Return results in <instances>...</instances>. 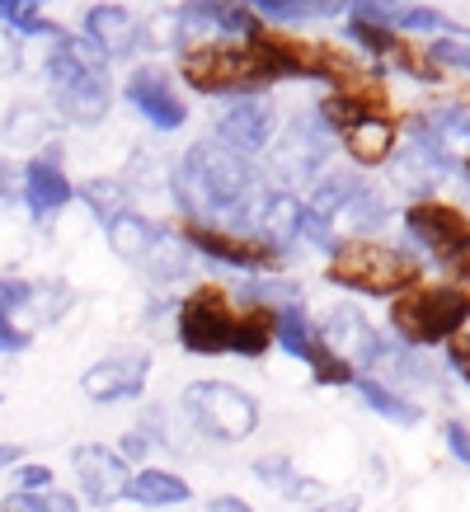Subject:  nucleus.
<instances>
[{
    "label": "nucleus",
    "mask_w": 470,
    "mask_h": 512,
    "mask_svg": "<svg viewBox=\"0 0 470 512\" xmlns=\"http://www.w3.org/2000/svg\"><path fill=\"white\" fill-rule=\"evenodd\" d=\"M391 62H395V66H405L409 76L428 80V85H438V80H447V76H442V66L433 62V57H428V52H423V47L414 43V38H395V47H391Z\"/></svg>",
    "instance_id": "4be33fe9"
},
{
    "label": "nucleus",
    "mask_w": 470,
    "mask_h": 512,
    "mask_svg": "<svg viewBox=\"0 0 470 512\" xmlns=\"http://www.w3.org/2000/svg\"><path fill=\"white\" fill-rule=\"evenodd\" d=\"M15 461H19V447H5V442H0V470L15 466Z\"/></svg>",
    "instance_id": "cd10ccee"
},
{
    "label": "nucleus",
    "mask_w": 470,
    "mask_h": 512,
    "mask_svg": "<svg viewBox=\"0 0 470 512\" xmlns=\"http://www.w3.org/2000/svg\"><path fill=\"white\" fill-rule=\"evenodd\" d=\"M19 489H24V494L52 489V470H47V466H24V470H19Z\"/></svg>",
    "instance_id": "393cba45"
},
{
    "label": "nucleus",
    "mask_w": 470,
    "mask_h": 512,
    "mask_svg": "<svg viewBox=\"0 0 470 512\" xmlns=\"http://www.w3.org/2000/svg\"><path fill=\"white\" fill-rule=\"evenodd\" d=\"M179 343L203 357H264L278 343V306L268 301L235 306L221 282H198L179 306Z\"/></svg>",
    "instance_id": "f257e3e1"
},
{
    "label": "nucleus",
    "mask_w": 470,
    "mask_h": 512,
    "mask_svg": "<svg viewBox=\"0 0 470 512\" xmlns=\"http://www.w3.org/2000/svg\"><path fill=\"white\" fill-rule=\"evenodd\" d=\"M466 99H470V94H466Z\"/></svg>",
    "instance_id": "2f4dec72"
},
{
    "label": "nucleus",
    "mask_w": 470,
    "mask_h": 512,
    "mask_svg": "<svg viewBox=\"0 0 470 512\" xmlns=\"http://www.w3.org/2000/svg\"><path fill=\"white\" fill-rule=\"evenodd\" d=\"M127 99H132L160 132H174V127H184V118H188V104L179 99V90H174V76L156 71V66H141L137 76L127 80Z\"/></svg>",
    "instance_id": "9b49d317"
},
{
    "label": "nucleus",
    "mask_w": 470,
    "mask_h": 512,
    "mask_svg": "<svg viewBox=\"0 0 470 512\" xmlns=\"http://www.w3.org/2000/svg\"><path fill=\"white\" fill-rule=\"evenodd\" d=\"M90 33L109 52H127V47L137 43V24H132L127 10H90Z\"/></svg>",
    "instance_id": "a211bd4d"
},
{
    "label": "nucleus",
    "mask_w": 470,
    "mask_h": 512,
    "mask_svg": "<svg viewBox=\"0 0 470 512\" xmlns=\"http://www.w3.org/2000/svg\"><path fill=\"white\" fill-rule=\"evenodd\" d=\"M5 512H80V498L66 494V489H38V494H15L5 498Z\"/></svg>",
    "instance_id": "6ab92c4d"
},
{
    "label": "nucleus",
    "mask_w": 470,
    "mask_h": 512,
    "mask_svg": "<svg viewBox=\"0 0 470 512\" xmlns=\"http://www.w3.org/2000/svg\"><path fill=\"white\" fill-rule=\"evenodd\" d=\"M325 278L334 287H348V292H362V296H400L409 287L423 282V264L414 254L395 245H381V240H344L334 249L329 259Z\"/></svg>",
    "instance_id": "20e7f679"
},
{
    "label": "nucleus",
    "mask_w": 470,
    "mask_h": 512,
    "mask_svg": "<svg viewBox=\"0 0 470 512\" xmlns=\"http://www.w3.org/2000/svg\"><path fill=\"white\" fill-rule=\"evenodd\" d=\"M179 240L193 245L207 259H221V264L235 268H278L282 264V249L268 240V235H240L226 231V226H212V221L184 217L179 221Z\"/></svg>",
    "instance_id": "6e6552de"
},
{
    "label": "nucleus",
    "mask_w": 470,
    "mask_h": 512,
    "mask_svg": "<svg viewBox=\"0 0 470 512\" xmlns=\"http://www.w3.org/2000/svg\"><path fill=\"white\" fill-rule=\"evenodd\" d=\"M320 113H325V123L334 127L339 137L358 123H386V118H395L391 94H386V85H381L376 76L358 80V85H348V90H329L325 104H320Z\"/></svg>",
    "instance_id": "1a4fd4ad"
},
{
    "label": "nucleus",
    "mask_w": 470,
    "mask_h": 512,
    "mask_svg": "<svg viewBox=\"0 0 470 512\" xmlns=\"http://www.w3.org/2000/svg\"><path fill=\"white\" fill-rule=\"evenodd\" d=\"M146 376H151V357L137 353V348H127V353H113L104 362H94L90 372L80 376V390L90 395V400L109 404V400H127V395H137L146 386Z\"/></svg>",
    "instance_id": "9d476101"
},
{
    "label": "nucleus",
    "mask_w": 470,
    "mask_h": 512,
    "mask_svg": "<svg viewBox=\"0 0 470 512\" xmlns=\"http://www.w3.org/2000/svg\"><path fill=\"white\" fill-rule=\"evenodd\" d=\"M348 38H358L367 52H376V57H391V47H395V38L400 33L391 29V24H381V19H372L367 10H358L353 15V24H348Z\"/></svg>",
    "instance_id": "aec40b11"
},
{
    "label": "nucleus",
    "mask_w": 470,
    "mask_h": 512,
    "mask_svg": "<svg viewBox=\"0 0 470 512\" xmlns=\"http://www.w3.org/2000/svg\"><path fill=\"white\" fill-rule=\"evenodd\" d=\"M297 357H306L311 362V372H315V381H325V386H353L358 381V367L348 362L334 343L325 339V334H306V343H301V353Z\"/></svg>",
    "instance_id": "dca6fc26"
},
{
    "label": "nucleus",
    "mask_w": 470,
    "mask_h": 512,
    "mask_svg": "<svg viewBox=\"0 0 470 512\" xmlns=\"http://www.w3.org/2000/svg\"><path fill=\"white\" fill-rule=\"evenodd\" d=\"M320 512H358V498H344V503H329V508Z\"/></svg>",
    "instance_id": "c85d7f7f"
},
{
    "label": "nucleus",
    "mask_w": 470,
    "mask_h": 512,
    "mask_svg": "<svg viewBox=\"0 0 470 512\" xmlns=\"http://www.w3.org/2000/svg\"><path fill=\"white\" fill-rule=\"evenodd\" d=\"M470 320V292L452 287V282H419L391 301V329L414 348L428 343H452L456 334H466Z\"/></svg>",
    "instance_id": "39448f33"
},
{
    "label": "nucleus",
    "mask_w": 470,
    "mask_h": 512,
    "mask_svg": "<svg viewBox=\"0 0 470 512\" xmlns=\"http://www.w3.org/2000/svg\"><path fill=\"white\" fill-rule=\"evenodd\" d=\"M358 386H362V395H367V404L381 409L391 423H400V428H414V423H419V409H414L409 400H400V395H391L381 381H358Z\"/></svg>",
    "instance_id": "412c9836"
},
{
    "label": "nucleus",
    "mask_w": 470,
    "mask_h": 512,
    "mask_svg": "<svg viewBox=\"0 0 470 512\" xmlns=\"http://www.w3.org/2000/svg\"><path fill=\"white\" fill-rule=\"evenodd\" d=\"M184 409L193 428H203L217 442H245L259 428V400L226 381H193L184 390Z\"/></svg>",
    "instance_id": "0eeeda50"
},
{
    "label": "nucleus",
    "mask_w": 470,
    "mask_h": 512,
    "mask_svg": "<svg viewBox=\"0 0 470 512\" xmlns=\"http://www.w3.org/2000/svg\"><path fill=\"white\" fill-rule=\"evenodd\" d=\"M344 146L348 156L358 160V165H381V160L395 151V118L386 123H358L344 132Z\"/></svg>",
    "instance_id": "f3484780"
},
{
    "label": "nucleus",
    "mask_w": 470,
    "mask_h": 512,
    "mask_svg": "<svg viewBox=\"0 0 470 512\" xmlns=\"http://www.w3.org/2000/svg\"><path fill=\"white\" fill-rule=\"evenodd\" d=\"M52 80H57L71 118H99V80L90 76V66L80 62L71 47H62L52 57Z\"/></svg>",
    "instance_id": "4468645a"
},
{
    "label": "nucleus",
    "mask_w": 470,
    "mask_h": 512,
    "mask_svg": "<svg viewBox=\"0 0 470 512\" xmlns=\"http://www.w3.org/2000/svg\"><path fill=\"white\" fill-rule=\"evenodd\" d=\"M123 498L141 503V508H174V503H188L193 489H188L179 475H170V470H141V475L127 480Z\"/></svg>",
    "instance_id": "2eb2a0df"
},
{
    "label": "nucleus",
    "mask_w": 470,
    "mask_h": 512,
    "mask_svg": "<svg viewBox=\"0 0 470 512\" xmlns=\"http://www.w3.org/2000/svg\"><path fill=\"white\" fill-rule=\"evenodd\" d=\"M71 466H76V480L85 489L90 503H113V498H123L127 489V466L123 456H113L109 447H76L71 451Z\"/></svg>",
    "instance_id": "f8f14e48"
},
{
    "label": "nucleus",
    "mask_w": 470,
    "mask_h": 512,
    "mask_svg": "<svg viewBox=\"0 0 470 512\" xmlns=\"http://www.w3.org/2000/svg\"><path fill=\"white\" fill-rule=\"evenodd\" d=\"M19 184H24V202H29L38 217H47V212H57V207H66V202L76 198V184L62 174V165L52 156H38L24 165V174H19Z\"/></svg>",
    "instance_id": "ddd939ff"
},
{
    "label": "nucleus",
    "mask_w": 470,
    "mask_h": 512,
    "mask_svg": "<svg viewBox=\"0 0 470 512\" xmlns=\"http://www.w3.org/2000/svg\"><path fill=\"white\" fill-rule=\"evenodd\" d=\"M109 240H113V249L123 254V259H141L146 249H151V231L141 226L137 217H118V221H109Z\"/></svg>",
    "instance_id": "5701e85b"
},
{
    "label": "nucleus",
    "mask_w": 470,
    "mask_h": 512,
    "mask_svg": "<svg viewBox=\"0 0 470 512\" xmlns=\"http://www.w3.org/2000/svg\"><path fill=\"white\" fill-rule=\"evenodd\" d=\"M405 231L419 240L428 254H438L452 287L470 292V217L452 202L423 198L405 212Z\"/></svg>",
    "instance_id": "423d86ee"
},
{
    "label": "nucleus",
    "mask_w": 470,
    "mask_h": 512,
    "mask_svg": "<svg viewBox=\"0 0 470 512\" xmlns=\"http://www.w3.org/2000/svg\"><path fill=\"white\" fill-rule=\"evenodd\" d=\"M447 442H452L456 461H466V466H470V428H466V423H452V428H447Z\"/></svg>",
    "instance_id": "a878e982"
},
{
    "label": "nucleus",
    "mask_w": 470,
    "mask_h": 512,
    "mask_svg": "<svg viewBox=\"0 0 470 512\" xmlns=\"http://www.w3.org/2000/svg\"><path fill=\"white\" fill-rule=\"evenodd\" d=\"M245 38L259 43L273 57V66L287 76H306V80H325L334 90H348V85H358L367 80L372 71L348 52L344 43H325V38H301V33H287V29H273L264 19H245Z\"/></svg>",
    "instance_id": "7ed1b4c3"
},
{
    "label": "nucleus",
    "mask_w": 470,
    "mask_h": 512,
    "mask_svg": "<svg viewBox=\"0 0 470 512\" xmlns=\"http://www.w3.org/2000/svg\"><path fill=\"white\" fill-rule=\"evenodd\" d=\"M447 357H452L456 376H466L470 381V334H456V339L447 343Z\"/></svg>",
    "instance_id": "b1692460"
},
{
    "label": "nucleus",
    "mask_w": 470,
    "mask_h": 512,
    "mask_svg": "<svg viewBox=\"0 0 470 512\" xmlns=\"http://www.w3.org/2000/svg\"><path fill=\"white\" fill-rule=\"evenodd\" d=\"M0 62H10V43H5V33H0Z\"/></svg>",
    "instance_id": "c756f323"
},
{
    "label": "nucleus",
    "mask_w": 470,
    "mask_h": 512,
    "mask_svg": "<svg viewBox=\"0 0 470 512\" xmlns=\"http://www.w3.org/2000/svg\"><path fill=\"white\" fill-rule=\"evenodd\" d=\"M207 512H254L245 498H235V494H226V498H212L207 503Z\"/></svg>",
    "instance_id": "bb28decb"
},
{
    "label": "nucleus",
    "mask_w": 470,
    "mask_h": 512,
    "mask_svg": "<svg viewBox=\"0 0 470 512\" xmlns=\"http://www.w3.org/2000/svg\"><path fill=\"white\" fill-rule=\"evenodd\" d=\"M179 80L198 94H245L282 80V71L250 38H207V43L184 47Z\"/></svg>",
    "instance_id": "f03ea898"
},
{
    "label": "nucleus",
    "mask_w": 470,
    "mask_h": 512,
    "mask_svg": "<svg viewBox=\"0 0 470 512\" xmlns=\"http://www.w3.org/2000/svg\"><path fill=\"white\" fill-rule=\"evenodd\" d=\"M466 174H470V156H466Z\"/></svg>",
    "instance_id": "7c9ffc66"
}]
</instances>
